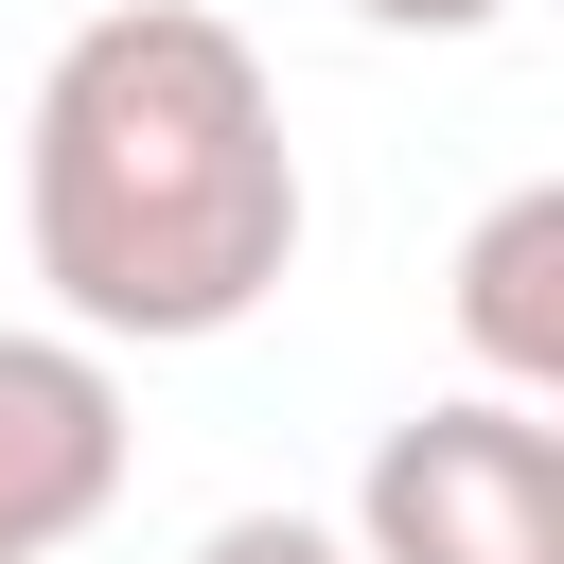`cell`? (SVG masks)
I'll use <instances>...</instances> for the list:
<instances>
[{
	"label": "cell",
	"mask_w": 564,
	"mask_h": 564,
	"mask_svg": "<svg viewBox=\"0 0 564 564\" xmlns=\"http://www.w3.org/2000/svg\"><path fill=\"white\" fill-rule=\"evenodd\" d=\"M352 18H370V35H494L511 0H352Z\"/></svg>",
	"instance_id": "6"
},
{
	"label": "cell",
	"mask_w": 564,
	"mask_h": 564,
	"mask_svg": "<svg viewBox=\"0 0 564 564\" xmlns=\"http://www.w3.org/2000/svg\"><path fill=\"white\" fill-rule=\"evenodd\" d=\"M458 352H476L511 405L564 388V176H511V194L476 212V247H458Z\"/></svg>",
	"instance_id": "4"
},
{
	"label": "cell",
	"mask_w": 564,
	"mask_h": 564,
	"mask_svg": "<svg viewBox=\"0 0 564 564\" xmlns=\"http://www.w3.org/2000/svg\"><path fill=\"white\" fill-rule=\"evenodd\" d=\"M352 564H564V423L511 388L405 405L352 476Z\"/></svg>",
	"instance_id": "2"
},
{
	"label": "cell",
	"mask_w": 564,
	"mask_h": 564,
	"mask_svg": "<svg viewBox=\"0 0 564 564\" xmlns=\"http://www.w3.org/2000/svg\"><path fill=\"white\" fill-rule=\"evenodd\" d=\"M18 229L70 335L106 352H212L300 264V141L264 53L212 0H106L18 123Z\"/></svg>",
	"instance_id": "1"
},
{
	"label": "cell",
	"mask_w": 564,
	"mask_h": 564,
	"mask_svg": "<svg viewBox=\"0 0 564 564\" xmlns=\"http://www.w3.org/2000/svg\"><path fill=\"white\" fill-rule=\"evenodd\" d=\"M123 458H141V423H123V370H106V335H0V564H53V546H88L106 511H123Z\"/></svg>",
	"instance_id": "3"
},
{
	"label": "cell",
	"mask_w": 564,
	"mask_h": 564,
	"mask_svg": "<svg viewBox=\"0 0 564 564\" xmlns=\"http://www.w3.org/2000/svg\"><path fill=\"white\" fill-rule=\"evenodd\" d=\"M194 564H352V529H317V511H229Z\"/></svg>",
	"instance_id": "5"
}]
</instances>
